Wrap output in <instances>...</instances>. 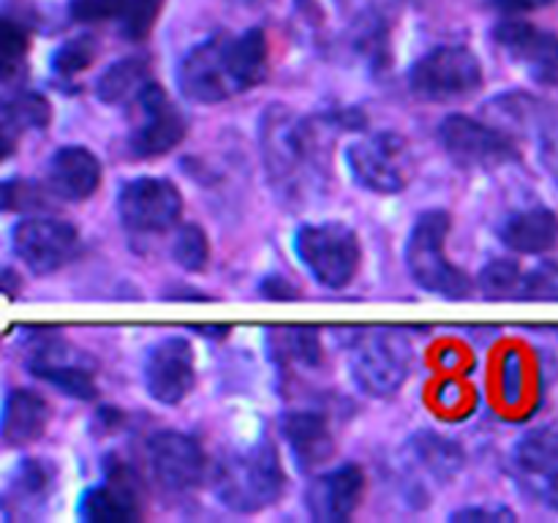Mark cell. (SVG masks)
<instances>
[{
    "label": "cell",
    "instance_id": "6da1fadb",
    "mask_svg": "<svg viewBox=\"0 0 558 523\" xmlns=\"http://www.w3.org/2000/svg\"><path fill=\"white\" fill-rule=\"evenodd\" d=\"M287 488L278 452L270 441L218 458L213 469V494L234 512H259L276 504Z\"/></svg>",
    "mask_w": 558,
    "mask_h": 523
},
{
    "label": "cell",
    "instance_id": "7a4b0ae2",
    "mask_svg": "<svg viewBox=\"0 0 558 523\" xmlns=\"http://www.w3.org/2000/svg\"><path fill=\"white\" fill-rule=\"evenodd\" d=\"M450 216L445 210H428L417 218L407 240V267L414 281L425 292L441 294V297L461 300L469 297L474 281L452 265L445 254L447 234H450Z\"/></svg>",
    "mask_w": 558,
    "mask_h": 523
},
{
    "label": "cell",
    "instance_id": "3957f363",
    "mask_svg": "<svg viewBox=\"0 0 558 523\" xmlns=\"http://www.w3.org/2000/svg\"><path fill=\"white\" fill-rule=\"evenodd\" d=\"M349 370L365 396H392L412 374V343L396 327H365L349 349Z\"/></svg>",
    "mask_w": 558,
    "mask_h": 523
},
{
    "label": "cell",
    "instance_id": "277c9868",
    "mask_svg": "<svg viewBox=\"0 0 558 523\" xmlns=\"http://www.w3.org/2000/svg\"><path fill=\"white\" fill-rule=\"evenodd\" d=\"M262 156H265L267 174L278 188L300 183V172L314 161L319 150L311 123L300 120L289 107L272 104L262 118Z\"/></svg>",
    "mask_w": 558,
    "mask_h": 523
},
{
    "label": "cell",
    "instance_id": "5b68a950",
    "mask_svg": "<svg viewBox=\"0 0 558 523\" xmlns=\"http://www.w3.org/2000/svg\"><path fill=\"white\" fill-rule=\"evenodd\" d=\"M294 254L327 289H343L360 270V240L347 223H311L294 234Z\"/></svg>",
    "mask_w": 558,
    "mask_h": 523
},
{
    "label": "cell",
    "instance_id": "8992f818",
    "mask_svg": "<svg viewBox=\"0 0 558 523\" xmlns=\"http://www.w3.org/2000/svg\"><path fill=\"white\" fill-rule=\"evenodd\" d=\"M347 167L354 183L374 194H398L414 174L412 147L396 131L363 136L347 147Z\"/></svg>",
    "mask_w": 558,
    "mask_h": 523
},
{
    "label": "cell",
    "instance_id": "52a82bcc",
    "mask_svg": "<svg viewBox=\"0 0 558 523\" xmlns=\"http://www.w3.org/2000/svg\"><path fill=\"white\" fill-rule=\"evenodd\" d=\"M409 87L423 101H458L483 87V65L472 49L447 44L412 65Z\"/></svg>",
    "mask_w": 558,
    "mask_h": 523
},
{
    "label": "cell",
    "instance_id": "ba28073f",
    "mask_svg": "<svg viewBox=\"0 0 558 523\" xmlns=\"http://www.w3.org/2000/svg\"><path fill=\"white\" fill-rule=\"evenodd\" d=\"M439 136L452 161H458L461 167L494 169L521 158L515 139L505 129L466 118V114H450L441 123Z\"/></svg>",
    "mask_w": 558,
    "mask_h": 523
},
{
    "label": "cell",
    "instance_id": "9c48e42d",
    "mask_svg": "<svg viewBox=\"0 0 558 523\" xmlns=\"http://www.w3.org/2000/svg\"><path fill=\"white\" fill-rule=\"evenodd\" d=\"M136 123L129 136V147L136 158H158L183 142L185 118L178 112L161 85L147 82L134 98Z\"/></svg>",
    "mask_w": 558,
    "mask_h": 523
},
{
    "label": "cell",
    "instance_id": "30bf717a",
    "mask_svg": "<svg viewBox=\"0 0 558 523\" xmlns=\"http://www.w3.org/2000/svg\"><path fill=\"white\" fill-rule=\"evenodd\" d=\"M512 469L529 499L558 512V425L529 430L515 445Z\"/></svg>",
    "mask_w": 558,
    "mask_h": 523
},
{
    "label": "cell",
    "instance_id": "8fae6325",
    "mask_svg": "<svg viewBox=\"0 0 558 523\" xmlns=\"http://www.w3.org/2000/svg\"><path fill=\"white\" fill-rule=\"evenodd\" d=\"M183 212V196L172 180L136 178L118 194V216L131 232H167Z\"/></svg>",
    "mask_w": 558,
    "mask_h": 523
},
{
    "label": "cell",
    "instance_id": "7c38bea8",
    "mask_svg": "<svg viewBox=\"0 0 558 523\" xmlns=\"http://www.w3.org/2000/svg\"><path fill=\"white\" fill-rule=\"evenodd\" d=\"M14 251L33 272L47 276L80 254V232L60 218H25L14 227Z\"/></svg>",
    "mask_w": 558,
    "mask_h": 523
},
{
    "label": "cell",
    "instance_id": "4fadbf2b",
    "mask_svg": "<svg viewBox=\"0 0 558 523\" xmlns=\"http://www.w3.org/2000/svg\"><path fill=\"white\" fill-rule=\"evenodd\" d=\"M147 461L158 485L172 494L194 490L205 479L207 458L199 441L180 430H161L147 441Z\"/></svg>",
    "mask_w": 558,
    "mask_h": 523
},
{
    "label": "cell",
    "instance_id": "5bb4252c",
    "mask_svg": "<svg viewBox=\"0 0 558 523\" xmlns=\"http://www.w3.org/2000/svg\"><path fill=\"white\" fill-rule=\"evenodd\" d=\"M178 85L185 98L199 104H218L234 96V82L227 65V36H216L191 49L178 69Z\"/></svg>",
    "mask_w": 558,
    "mask_h": 523
},
{
    "label": "cell",
    "instance_id": "9a60e30c",
    "mask_svg": "<svg viewBox=\"0 0 558 523\" xmlns=\"http://www.w3.org/2000/svg\"><path fill=\"white\" fill-rule=\"evenodd\" d=\"M494 38L499 47L510 54L515 63H521L529 71L534 82L539 85L556 87L558 85V36L543 27L532 25L510 16L499 22L494 31Z\"/></svg>",
    "mask_w": 558,
    "mask_h": 523
},
{
    "label": "cell",
    "instance_id": "2e32d148",
    "mask_svg": "<svg viewBox=\"0 0 558 523\" xmlns=\"http://www.w3.org/2000/svg\"><path fill=\"white\" fill-rule=\"evenodd\" d=\"M194 352L185 338H163L150 349L145 363V387L153 401L174 406L194 390Z\"/></svg>",
    "mask_w": 558,
    "mask_h": 523
},
{
    "label": "cell",
    "instance_id": "e0dca14e",
    "mask_svg": "<svg viewBox=\"0 0 558 523\" xmlns=\"http://www.w3.org/2000/svg\"><path fill=\"white\" fill-rule=\"evenodd\" d=\"M365 496V474L363 469L354 463H343V466L330 469V472L319 474L314 483L308 485L305 494V504L314 521L319 523H341L354 515Z\"/></svg>",
    "mask_w": 558,
    "mask_h": 523
},
{
    "label": "cell",
    "instance_id": "ac0fdd59",
    "mask_svg": "<svg viewBox=\"0 0 558 523\" xmlns=\"http://www.w3.org/2000/svg\"><path fill=\"white\" fill-rule=\"evenodd\" d=\"M109 483L90 488L80 499V515L90 523L140 521V483L129 466H109Z\"/></svg>",
    "mask_w": 558,
    "mask_h": 523
},
{
    "label": "cell",
    "instance_id": "d6986e66",
    "mask_svg": "<svg viewBox=\"0 0 558 523\" xmlns=\"http://www.w3.org/2000/svg\"><path fill=\"white\" fill-rule=\"evenodd\" d=\"M281 434L294 463L303 472H314V469L325 466L332 452H336L330 423L316 412H289L281 419Z\"/></svg>",
    "mask_w": 558,
    "mask_h": 523
},
{
    "label": "cell",
    "instance_id": "ffe728a7",
    "mask_svg": "<svg viewBox=\"0 0 558 523\" xmlns=\"http://www.w3.org/2000/svg\"><path fill=\"white\" fill-rule=\"evenodd\" d=\"M101 161L82 145H65L49 161V185L69 202H85L101 185Z\"/></svg>",
    "mask_w": 558,
    "mask_h": 523
},
{
    "label": "cell",
    "instance_id": "44dd1931",
    "mask_svg": "<svg viewBox=\"0 0 558 523\" xmlns=\"http://www.w3.org/2000/svg\"><path fill=\"white\" fill-rule=\"evenodd\" d=\"M49 406L38 392L11 390L0 412V439L11 447H27L47 430Z\"/></svg>",
    "mask_w": 558,
    "mask_h": 523
},
{
    "label": "cell",
    "instance_id": "7402d4cb",
    "mask_svg": "<svg viewBox=\"0 0 558 523\" xmlns=\"http://www.w3.org/2000/svg\"><path fill=\"white\" fill-rule=\"evenodd\" d=\"M501 243L515 254H548L558 245V216L548 207L515 212L501 227Z\"/></svg>",
    "mask_w": 558,
    "mask_h": 523
},
{
    "label": "cell",
    "instance_id": "603a6c76",
    "mask_svg": "<svg viewBox=\"0 0 558 523\" xmlns=\"http://www.w3.org/2000/svg\"><path fill=\"white\" fill-rule=\"evenodd\" d=\"M267 36L259 27L240 33V36H227V65L229 76L234 82V90L243 93L248 87L259 85L267 74Z\"/></svg>",
    "mask_w": 558,
    "mask_h": 523
},
{
    "label": "cell",
    "instance_id": "cb8c5ba5",
    "mask_svg": "<svg viewBox=\"0 0 558 523\" xmlns=\"http://www.w3.org/2000/svg\"><path fill=\"white\" fill-rule=\"evenodd\" d=\"M31 368L38 379L49 381V385H54L58 390H63L65 396L80 398V401H90V398H96V381H93L90 370L65 363V360L60 357L58 352H52V349L47 346L38 349Z\"/></svg>",
    "mask_w": 558,
    "mask_h": 523
},
{
    "label": "cell",
    "instance_id": "d4e9b609",
    "mask_svg": "<svg viewBox=\"0 0 558 523\" xmlns=\"http://www.w3.org/2000/svg\"><path fill=\"white\" fill-rule=\"evenodd\" d=\"M150 82V63L140 54H131V58L118 60V63L109 65L96 82V96L104 104H123L134 101L136 93Z\"/></svg>",
    "mask_w": 558,
    "mask_h": 523
},
{
    "label": "cell",
    "instance_id": "484cf974",
    "mask_svg": "<svg viewBox=\"0 0 558 523\" xmlns=\"http://www.w3.org/2000/svg\"><path fill=\"white\" fill-rule=\"evenodd\" d=\"M409 450H412L414 461L423 466V472L436 477L439 483H447V479L456 477L463 466L461 447H458L456 441H447L436 434L414 436Z\"/></svg>",
    "mask_w": 558,
    "mask_h": 523
},
{
    "label": "cell",
    "instance_id": "4316f807",
    "mask_svg": "<svg viewBox=\"0 0 558 523\" xmlns=\"http://www.w3.org/2000/svg\"><path fill=\"white\" fill-rule=\"evenodd\" d=\"M496 396L507 409L523 406L529 398V360L523 349L507 346L496 360Z\"/></svg>",
    "mask_w": 558,
    "mask_h": 523
},
{
    "label": "cell",
    "instance_id": "83f0119b",
    "mask_svg": "<svg viewBox=\"0 0 558 523\" xmlns=\"http://www.w3.org/2000/svg\"><path fill=\"white\" fill-rule=\"evenodd\" d=\"M278 357L292 363L316 365L322 360V336L314 325H289L270 332Z\"/></svg>",
    "mask_w": 558,
    "mask_h": 523
},
{
    "label": "cell",
    "instance_id": "f1b7e54d",
    "mask_svg": "<svg viewBox=\"0 0 558 523\" xmlns=\"http://www.w3.org/2000/svg\"><path fill=\"white\" fill-rule=\"evenodd\" d=\"M172 256L183 270H205L207 259H210V243H207V234L202 232V227L183 223L172 240Z\"/></svg>",
    "mask_w": 558,
    "mask_h": 523
},
{
    "label": "cell",
    "instance_id": "f546056e",
    "mask_svg": "<svg viewBox=\"0 0 558 523\" xmlns=\"http://www.w3.org/2000/svg\"><path fill=\"white\" fill-rule=\"evenodd\" d=\"M523 270L512 259H494L480 272V292L488 300L518 297Z\"/></svg>",
    "mask_w": 558,
    "mask_h": 523
},
{
    "label": "cell",
    "instance_id": "4dcf8cb0",
    "mask_svg": "<svg viewBox=\"0 0 558 523\" xmlns=\"http://www.w3.org/2000/svg\"><path fill=\"white\" fill-rule=\"evenodd\" d=\"M163 9V0H125V9L120 14V31L131 41H142L150 36L158 14Z\"/></svg>",
    "mask_w": 558,
    "mask_h": 523
},
{
    "label": "cell",
    "instance_id": "1f68e13d",
    "mask_svg": "<svg viewBox=\"0 0 558 523\" xmlns=\"http://www.w3.org/2000/svg\"><path fill=\"white\" fill-rule=\"evenodd\" d=\"M0 107L16 129H44L49 123V104L38 93H20Z\"/></svg>",
    "mask_w": 558,
    "mask_h": 523
},
{
    "label": "cell",
    "instance_id": "d6a6232c",
    "mask_svg": "<svg viewBox=\"0 0 558 523\" xmlns=\"http://www.w3.org/2000/svg\"><path fill=\"white\" fill-rule=\"evenodd\" d=\"M93 60H96V44H93V38H74V41H65L54 52L52 71L58 76H63V80H71L80 71L90 69Z\"/></svg>",
    "mask_w": 558,
    "mask_h": 523
},
{
    "label": "cell",
    "instance_id": "836d02e7",
    "mask_svg": "<svg viewBox=\"0 0 558 523\" xmlns=\"http://www.w3.org/2000/svg\"><path fill=\"white\" fill-rule=\"evenodd\" d=\"M27 54V33L16 22L0 16V76H11Z\"/></svg>",
    "mask_w": 558,
    "mask_h": 523
},
{
    "label": "cell",
    "instance_id": "e575fe53",
    "mask_svg": "<svg viewBox=\"0 0 558 523\" xmlns=\"http://www.w3.org/2000/svg\"><path fill=\"white\" fill-rule=\"evenodd\" d=\"M41 205V185L31 180H0V212H25Z\"/></svg>",
    "mask_w": 558,
    "mask_h": 523
},
{
    "label": "cell",
    "instance_id": "d590c367",
    "mask_svg": "<svg viewBox=\"0 0 558 523\" xmlns=\"http://www.w3.org/2000/svg\"><path fill=\"white\" fill-rule=\"evenodd\" d=\"M518 297L529 300H558V259H545L534 270L523 272Z\"/></svg>",
    "mask_w": 558,
    "mask_h": 523
},
{
    "label": "cell",
    "instance_id": "8d00e7d4",
    "mask_svg": "<svg viewBox=\"0 0 558 523\" xmlns=\"http://www.w3.org/2000/svg\"><path fill=\"white\" fill-rule=\"evenodd\" d=\"M534 136H537L539 147V161L548 169L550 178L556 180L558 185V112L554 107H548L543 112V118L534 125Z\"/></svg>",
    "mask_w": 558,
    "mask_h": 523
},
{
    "label": "cell",
    "instance_id": "74e56055",
    "mask_svg": "<svg viewBox=\"0 0 558 523\" xmlns=\"http://www.w3.org/2000/svg\"><path fill=\"white\" fill-rule=\"evenodd\" d=\"M49 483H52V472L41 461H27L16 472L14 494H20L22 499H41L47 494Z\"/></svg>",
    "mask_w": 558,
    "mask_h": 523
},
{
    "label": "cell",
    "instance_id": "f35d334b",
    "mask_svg": "<svg viewBox=\"0 0 558 523\" xmlns=\"http://www.w3.org/2000/svg\"><path fill=\"white\" fill-rule=\"evenodd\" d=\"M125 9V0H71L69 11L76 22H87V25H96V22H109L120 20Z\"/></svg>",
    "mask_w": 558,
    "mask_h": 523
},
{
    "label": "cell",
    "instance_id": "ab89813d",
    "mask_svg": "<svg viewBox=\"0 0 558 523\" xmlns=\"http://www.w3.org/2000/svg\"><path fill=\"white\" fill-rule=\"evenodd\" d=\"M430 401H434V406L439 409V412L456 414V412H463V409H466L469 390L461 379H456V376H447V379H441L439 385L434 387V396H430Z\"/></svg>",
    "mask_w": 558,
    "mask_h": 523
},
{
    "label": "cell",
    "instance_id": "60d3db41",
    "mask_svg": "<svg viewBox=\"0 0 558 523\" xmlns=\"http://www.w3.org/2000/svg\"><path fill=\"white\" fill-rule=\"evenodd\" d=\"M515 512L507 510V507H466V510H458L452 515V521H488V523H501V521H515Z\"/></svg>",
    "mask_w": 558,
    "mask_h": 523
},
{
    "label": "cell",
    "instance_id": "b9f144b4",
    "mask_svg": "<svg viewBox=\"0 0 558 523\" xmlns=\"http://www.w3.org/2000/svg\"><path fill=\"white\" fill-rule=\"evenodd\" d=\"M259 292H262V297H267V300H298L300 297V289L292 287V283L281 276L265 278L259 287Z\"/></svg>",
    "mask_w": 558,
    "mask_h": 523
},
{
    "label": "cell",
    "instance_id": "7bdbcfd3",
    "mask_svg": "<svg viewBox=\"0 0 558 523\" xmlns=\"http://www.w3.org/2000/svg\"><path fill=\"white\" fill-rule=\"evenodd\" d=\"M466 363V352H463L461 346H452V343H445V346H439V352H436V365H439L441 370H447V374H456V370H461Z\"/></svg>",
    "mask_w": 558,
    "mask_h": 523
},
{
    "label": "cell",
    "instance_id": "ee69618b",
    "mask_svg": "<svg viewBox=\"0 0 558 523\" xmlns=\"http://www.w3.org/2000/svg\"><path fill=\"white\" fill-rule=\"evenodd\" d=\"M556 3V0H494V5L505 14H526V11H537L545 9V5Z\"/></svg>",
    "mask_w": 558,
    "mask_h": 523
},
{
    "label": "cell",
    "instance_id": "f6af8a7d",
    "mask_svg": "<svg viewBox=\"0 0 558 523\" xmlns=\"http://www.w3.org/2000/svg\"><path fill=\"white\" fill-rule=\"evenodd\" d=\"M16 125L11 123L9 114L3 112V107H0V163L5 161V158L11 156V150H14V142H16Z\"/></svg>",
    "mask_w": 558,
    "mask_h": 523
}]
</instances>
